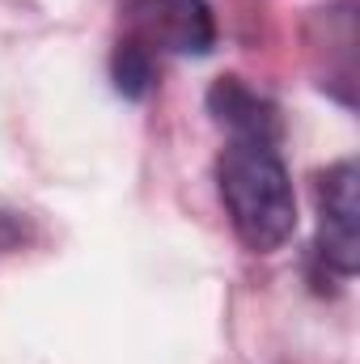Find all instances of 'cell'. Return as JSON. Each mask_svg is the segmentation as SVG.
Listing matches in <instances>:
<instances>
[{
    "label": "cell",
    "mask_w": 360,
    "mask_h": 364,
    "mask_svg": "<svg viewBox=\"0 0 360 364\" xmlns=\"http://www.w3.org/2000/svg\"><path fill=\"white\" fill-rule=\"evenodd\" d=\"M110 77H115V90L123 93V97H144V93L153 90V55L144 47H136L132 38H123L115 47Z\"/></svg>",
    "instance_id": "5"
},
{
    "label": "cell",
    "mask_w": 360,
    "mask_h": 364,
    "mask_svg": "<svg viewBox=\"0 0 360 364\" xmlns=\"http://www.w3.org/2000/svg\"><path fill=\"white\" fill-rule=\"evenodd\" d=\"M216 191L238 242L255 255H275L297 233V195L275 140L229 136L216 157Z\"/></svg>",
    "instance_id": "1"
},
{
    "label": "cell",
    "mask_w": 360,
    "mask_h": 364,
    "mask_svg": "<svg viewBox=\"0 0 360 364\" xmlns=\"http://www.w3.org/2000/svg\"><path fill=\"white\" fill-rule=\"evenodd\" d=\"M356 161H335L314 182L318 203V263L339 279H352L360 267V203H356Z\"/></svg>",
    "instance_id": "2"
},
{
    "label": "cell",
    "mask_w": 360,
    "mask_h": 364,
    "mask_svg": "<svg viewBox=\"0 0 360 364\" xmlns=\"http://www.w3.org/2000/svg\"><path fill=\"white\" fill-rule=\"evenodd\" d=\"M208 114L229 132V136H255V140H284V119L280 106L250 90L242 77H221L208 90Z\"/></svg>",
    "instance_id": "4"
},
{
    "label": "cell",
    "mask_w": 360,
    "mask_h": 364,
    "mask_svg": "<svg viewBox=\"0 0 360 364\" xmlns=\"http://www.w3.org/2000/svg\"><path fill=\"white\" fill-rule=\"evenodd\" d=\"M127 38L149 55H208L216 17L208 0H127Z\"/></svg>",
    "instance_id": "3"
},
{
    "label": "cell",
    "mask_w": 360,
    "mask_h": 364,
    "mask_svg": "<svg viewBox=\"0 0 360 364\" xmlns=\"http://www.w3.org/2000/svg\"><path fill=\"white\" fill-rule=\"evenodd\" d=\"M0 242H9V225H4V216H0Z\"/></svg>",
    "instance_id": "6"
}]
</instances>
